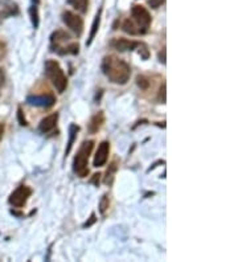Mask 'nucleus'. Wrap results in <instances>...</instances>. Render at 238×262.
I'll list each match as a JSON object with an SVG mask.
<instances>
[{
	"label": "nucleus",
	"mask_w": 238,
	"mask_h": 262,
	"mask_svg": "<svg viewBox=\"0 0 238 262\" xmlns=\"http://www.w3.org/2000/svg\"><path fill=\"white\" fill-rule=\"evenodd\" d=\"M101 173H94V175H93V178L92 179H90V183H92V184H94L95 187H98L99 186V180H101Z\"/></svg>",
	"instance_id": "393cba45"
},
{
	"label": "nucleus",
	"mask_w": 238,
	"mask_h": 262,
	"mask_svg": "<svg viewBox=\"0 0 238 262\" xmlns=\"http://www.w3.org/2000/svg\"><path fill=\"white\" fill-rule=\"evenodd\" d=\"M105 123V113L98 112L93 115L89 121V125H88V130H89L90 134H95L101 130V127Z\"/></svg>",
	"instance_id": "f8f14e48"
},
{
	"label": "nucleus",
	"mask_w": 238,
	"mask_h": 262,
	"mask_svg": "<svg viewBox=\"0 0 238 262\" xmlns=\"http://www.w3.org/2000/svg\"><path fill=\"white\" fill-rule=\"evenodd\" d=\"M29 15H31L32 24H33V28H37L38 23H40V19H38V8L37 4H33V6L29 8Z\"/></svg>",
	"instance_id": "a211bd4d"
},
{
	"label": "nucleus",
	"mask_w": 238,
	"mask_h": 262,
	"mask_svg": "<svg viewBox=\"0 0 238 262\" xmlns=\"http://www.w3.org/2000/svg\"><path fill=\"white\" fill-rule=\"evenodd\" d=\"M109 152H110V143L107 141L102 142L98 146V150L95 152L94 160H93V166L94 167H103L107 163L109 159Z\"/></svg>",
	"instance_id": "1a4fd4ad"
},
{
	"label": "nucleus",
	"mask_w": 238,
	"mask_h": 262,
	"mask_svg": "<svg viewBox=\"0 0 238 262\" xmlns=\"http://www.w3.org/2000/svg\"><path fill=\"white\" fill-rule=\"evenodd\" d=\"M110 45L114 49L119 52H126V51H134L138 48L139 41H134V40H128V38H114L110 42Z\"/></svg>",
	"instance_id": "9d476101"
},
{
	"label": "nucleus",
	"mask_w": 238,
	"mask_h": 262,
	"mask_svg": "<svg viewBox=\"0 0 238 262\" xmlns=\"http://www.w3.org/2000/svg\"><path fill=\"white\" fill-rule=\"evenodd\" d=\"M27 103L31 106H37V107H45V109H49L56 103V97L53 94H41V96H28L27 97Z\"/></svg>",
	"instance_id": "6e6552de"
},
{
	"label": "nucleus",
	"mask_w": 238,
	"mask_h": 262,
	"mask_svg": "<svg viewBox=\"0 0 238 262\" xmlns=\"http://www.w3.org/2000/svg\"><path fill=\"white\" fill-rule=\"evenodd\" d=\"M101 17H102V8H99L98 12H97V15H95L94 17V21H93L92 24V31H90L89 38H88V41H86V45H88V47L92 45V42L94 41L95 35H97V32H98V29H99V24H101Z\"/></svg>",
	"instance_id": "4468645a"
},
{
	"label": "nucleus",
	"mask_w": 238,
	"mask_h": 262,
	"mask_svg": "<svg viewBox=\"0 0 238 262\" xmlns=\"http://www.w3.org/2000/svg\"><path fill=\"white\" fill-rule=\"evenodd\" d=\"M131 17H133L134 23L138 26V28L140 29V33L144 35V33L148 31L149 26H151V21H153L148 11H147L143 6L135 4V6H133V8H131Z\"/></svg>",
	"instance_id": "39448f33"
},
{
	"label": "nucleus",
	"mask_w": 238,
	"mask_h": 262,
	"mask_svg": "<svg viewBox=\"0 0 238 262\" xmlns=\"http://www.w3.org/2000/svg\"><path fill=\"white\" fill-rule=\"evenodd\" d=\"M58 121V113H53V114L47 115L45 118H42L40 121V125H38V131L42 133V134H48L49 131L53 130L57 125Z\"/></svg>",
	"instance_id": "9b49d317"
},
{
	"label": "nucleus",
	"mask_w": 238,
	"mask_h": 262,
	"mask_svg": "<svg viewBox=\"0 0 238 262\" xmlns=\"http://www.w3.org/2000/svg\"><path fill=\"white\" fill-rule=\"evenodd\" d=\"M51 51L56 52L58 55H78L79 52V44L77 41H72L70 40L69 33L65 31H56L52 33L51 36Z\"/></svg>",
	"instance_id": "f03ea898"
},
{
	"label": "nucleus",
	"mask_w": 238,
	"mask_h": 262,
	"mask_svg": "<svg viewBox=\"0 0 238 262\" xmlns=\"http://www.w3.org/2000/svg\"><path fill=\"white\" fill-rule=\"evenodd\" d=\"M102 71L109 81L115 85H126L130 81V65L117 56H106L102 61Z\"/></svg>",
	"instance_id": "f257e3e1"
},
{
	"label": "nucleus",
	"mask_w": 238,
	"mask_h": 262,
	"mask_svg": "<svg viewBox=\"0 0 238 262\" xmlns=\"http://www.w3.org/2000/svg\"><path fill=\"white\" fill-rule=\"evenodd\" d=\"M45 74L49 78L56 90L58 93H63L68 86V78L63 73L62 68L60 67L56 60H48L45 62Z\"/></svg>",
	"instance_id": "20e7f679"
},
{
	"label": "nucleus",
	"mask_w": 238,
	"mask_h": 262,
	"mask_svg": "<svg viewBox=\"0 0 238 262\" xmlns=\"http://www.w3.org/2000/svg\"><path fill=\"white\" fill-rule=\"evenodd\" d=\"M94 147V141H85L73 160V171L78 178H86L89 175V158Z\"/></svg>",
	"instance_id": "7ed1b4c3"
},
{
	"label": "nucleus",
	"mask_w": 238,
	"mask_h": 262,
	"mask_svg": "<svg viewBox=\"0 0 238 262\" xmlns=\"http://www.w3.org/2000/svg\"><path fill=\"white\" fill-rule=\"evenodd\" d=\"M17 118H19V123L21 126H27V125H28V123H27L26 117H24V113H23L21 107H19V109H17Z\"/></svg>",
	"instance_id": "5701e85b"
},
{
	"label": "nucleus",
	"mask_w": 238,
	"mask_h": 262,
	"mask_svg": "<svg viewBox=\"0 0 238 262\" xmlns=\"http://www.w3.org/2000/svg\"><path fill=\"white\" fill-rule=\"evenodd\" d=\"M4 81H6V76H4L3 69L0 68V88H2L4 85Z\"/></svg>",
	"instance_id": "c85d7f7f"
},
{
	"label": "nucleus",
	"mask_w": 238,
	"mask_h": 262,
	"mask_svg": "<svg viewBox=\"0 0 238 262\" xmlns=\"http://www.w3.org/2000/svg\"><path fill=\"white\" fill-rule=\"evenodd\" d=\"M122 29H123L124 32L128 33L131 36H138V35H142L140 33V29L138 28V26L134 23L133 19H127L123 21V26H122Z\"/></svg>",
	"instance_id": "dca6fc26"
},
{
	"label": "nucleus",
	"mask_w": 238,
	"mask_h": 262,
	"mask_svg": "<svg viewBox=\"0 0 238 262\" xmlns=\"http://www.w3.org/2000/svg\"><path fill=\"white\" fill-rule=\"evenodd\" d=\"M109 207H110V200H109L107 195H103L101 199V202H99V212L101 214H105L107 212Z\"/></svg>",
	"instance_id": "aec40b11"
},
{
	"label": "nucleus",
	"mask_w": 238,
	"mask_h": 262,
	"mask_svg": "<svg viewBox=\"0 0 238 262\" xmlns=\"http://www.w3.org/2000/svg\"><path fill=\"white\" fill-rule=\"evenodd\" d=\"M95 221H97V217H95V213H94V212H93V213L90 214L89 221H86L85 224H83V228H89V227H92V225L94 224Z\"/></svg>",
	"instance_id": "a878e982"
},
{
	"label": "nucleus",
	"mask_w": 238,
	"mask_h": 262,
	"mask_svg": "<svg viewBox=\"0 0 238 262\" xmlns=\"http://www.w3.org/2000/svg\"><path fill=\"white\" fill-rule=\"evenodd\" d=\"M165 53H167V51H165V48H163L162 51L159 52V61L162 62L163 65H165V62H167V57H165Z\"/></svg>",
	"instance_id": "bb28decb"
},
{
	"label": "nucleus",
	"mask_w": 238,
	"mask_h": 262,
	"mask_svg": "<svg viewBox=\"0 0 238 262\" xmlns=\"http://www.w3.org/2000/svg\"><path fill=\"white\" fill-rule=\"evenodd\" d=\"M167 85H165V82L162 83V86H160V89H159V93H158V101L159 102L162 103H165V101H167Z\"/></svg>",
	"instance_id": "4be33fe9"
},
{
	"label": "nucleus",
	"mask_w": 238,
	"mask_h": 262,
	"mask_svg": "<svg viewBox=\"0 0 238 262\" xmlns=\"http://www.w3.org/2000/svg\"><path fill=\"white\" fill-rule=\"evenodd\" d=\"M68 3L72 4V6L76 8L78 12L85 13L88 11V4H89V0H68Z\"/></svg>",
	"instance_id": "f3484780"
},
{
	"label": "nucleus",
	"mask_w": 238,
	"mask_h": 262,
	"mask_svg": "<svg viewBox=\"0 0 238 262\" xmlns=\"http://www.w3.org/2000/svg\"><path fill=\"white\" fill-rule=\"evenodd\" d=\"M138 49H139V55L143 60H147V58L149 57L148 47H147L144 42H139V45H138Z\"/></svg>",
	"instance_id": "412c9836"
},
{
	"label": "nucleus",
	"mask_w": 238,
	"mask_h": 262,
	"mask_svg": "<svg viewBox=\"0 0 238 262\" xmlns=\"http://www.w3.org/2000/svg\"><path fill=\"white\" fill-rule=\"evenodd\" d=\"M79 126H77L76 123H72L69 126V138H68V143H67V150H65V155H69L70 151H72V147H73L74 142L77 139V135H78Z\"/></svg>",
	"instance_id": "ddd939ff"
},
{
	"label": "nucleus",
	"mask_w": 238,
	"mask_h": 262,
	"mask_svg": "<svg viewBox=\"0 0 238 262\" xmlns=\"http://www.w3.org/2000/svg\"><path fill=\"white\" fill-rule=\"evenodd\" d=\"M137 85L142 90H147L149 88V80H148V78H147L146 76H143V74H139V76L137 77Z\"/></svg>",
	"instance_id": "6ab92c4d"
},
{
	"label": "nucleus",
	"mask_w": 238,
	"mask_h": 262,
	"mask_svg": "<svg viewBox=\"0 0 238 262\" xmlns=\"http://www.w3.org/2000/svg\"><path fill=\"white\" fill-rule=\"evenodd\" d=\"M165 0H148V4L151 8H154V10H156V8H159V7H162L163 4H164Z\"/></svg>",
	"instance_id": "b1692460"
},
{
	"label": "nucleus",
	"mask_w": 238,
	"mask_h": 262,
	"mask_svg": "<svg viewBox=\"0 0 238 262\" xmlns=\"http://www.w3.org/2000/svg\"><path fill=\"white\" fill-rule=\"evenodd\" d=\"M4 55H6V45L0 41V60L4 57Z\"/></svg>",
	"instance_id": "cd10ccee"
},
{
	"label": "nucleus",
	"mask_w": 238,
	"mask_h": 262,
	"mask_svg": "<svg viewBox=\"0 0 238 262\" xmlns=\"http://www.w3.org/2000/svg\"><path fill=\"white\" fill-rule=\"evenodd\" d=\"M4 134V125L3 123H0V141H2V137Z\"/></svg>",
	"instance_id": "c756f323"
},
{
	"label": "nucleus",
	"mask_w": 238,
	"mask_h": 262,
	"mask_svg": "<svg viewBox=\"0 0 238 262\" xmlns=\"http://www.w3.org/2000/svg\"><path fill=\"white\" fill-rule=\"evenodd\" d=\"M118 171V162L114 160V162H111L109 164V168L105 173V179H103V183H105L106 186H111L113 183H114V178H115V173Z\"/></svg>",
	"instance_id": "2eb2a0df"
},
{
	"label": "nucleus",
	"mask_w": 238,
	"mask_h": 262,
	"mask_svg": "<svg viewBox=\"0 0 238 262\" xmlns=\"http://www.w3.org/2000/svg\"><path fill=\"white\" fill-rule=\"evenodd\" d=\"M32 195V189L27 186H20L11 193L10 204L15 208H23Z\"/></svg>",
	"instance_id": "0eeeda50"
},
{
	"label": "nucleus",
	"mask_w": 238,
	"mask_h": 262,
	"mask_svg": "<svg viewBox=\"0 0 238 262\" xmlns=\"http://www.w3.org/2000/svg\"><path fill=\"white\" fill-rule=\"evenodd\" d=\"M62 21L77 36H81L83 33V20L77 13L72 12V11H65L62 13Z\"/></svg>",
	"instance_id": "423d86ee"
}]
</instances>
